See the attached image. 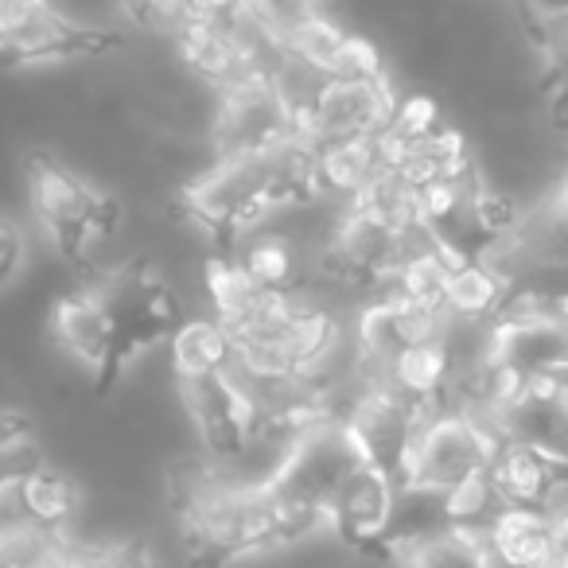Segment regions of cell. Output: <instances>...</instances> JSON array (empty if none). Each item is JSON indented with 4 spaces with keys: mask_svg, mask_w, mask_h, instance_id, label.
<instances>
[{
    "mask_svg": "<svg viewBox=\"0 0 568 568\" xmlns=\"http://www.w3.org/2000/svg\"><path fill=\"white\" fill-rule=\"evenodd\" d=\"M495 452L498 436L483 417L464 409H433L417 433L402 487L448 498L459 526L483 529V521L498 510L487 487Z\"/></svg>",
    "mask_w": 568,
    "mask_h": 568,
    "instance_id": "3",
    "label": "cell"
},
{
    "mask_svg": "<svg viewBox=\"0 0 568 568\" xmlns=\"http://www.w3.org/2000/svg\"><path fill=\"white\" fill-rule=\"evenodd\" d=\"M172 498L183 545L199 568H230L288 545L265 483L199 459L175 475Z\"/></svg>",
    "mask_w": 568,
    "mask_h": 568,
    "instance_id": "2",
    "label": "cell"
},
{
    "mask_svg": "<svg viewBox=\"0 0 568 568\" xmlns=\"http://www.w3.org/2000/svg\"><path fill=\"white\" fill-rule=\"evenodd\" d=\"M495 366L510 389L568 382V312L510 304L495 324Z\"/></svg>",
    "mask_w": 568,
    "mask_h": 568,
    "instance_id": "10",
    "label": "cell"
},
{
    "mask_svg": "<svg viewBox=\"0 0 568 568\" xmlns=\"http://www.w3.org/2000/svg\"><path fill=\"white\" fill-rule=\"evenodd\" d=\"M506 253H518V257H529V253H568V180L545 199V206L534 214V219L518 222V230L510 234Z\"/></svg>",
    "mask_w": 568,
    "mask_h": 568,
    "instance_id": "17",
    "label": "cell"
},
{
    "mask_svg": "<svg viewBox=\"0 0 568 568\" xmlns=\"http://www.w3.org/2000/svg\"><path fill=\"white\" fill-rule=\"evenodd\" d=\"M495 568H557L552 514L495 510L483 526Z\"/></svg>",
    "mask_w": 568,
    "mask_h": 568,
    "instance_id": "14",
    "label": "cell"
},
{
    "mask_svg": "<svg viewBox=\"0 0 568 568\" xmlns=\"http://www.w3.org/2000/svg\"><path fill=\"white\" fill-rule=\"evenodd\" d=\"M110 48H118L110 28L71 17L59 0H0V63H67L94 59Z\"/></svg>",
    "mask_w": 568,
    "mask_h": 568,
    "instance_id": "8",
    "label": "cell"
},
{
    "mask_svg": "<svg viewBox=\"0 0 568 568\" xmlns=\"http://www.w3.org/2000/svg\"><path fill=\"white\" fill-rule=\"evenodd\" d=\"M397 98L389 74H332L301 105V136L312 149L382 141L397 118Z\"/></svg>",
    "mask_w": 568,
    "mask_h": 568,
    "instance_id": "7",
    "label": "cell"
},
{
    "mask_svg": "<svg viewBox=\"0 0 568 568\" xmlns=\"http://www.w3.org/2000/svg\"><path fill=\"white\" fill-rule=\"evenodd\" d=\"M28 268V234L17 219L0 214V293L20 281Z\"/></svg>",
    "mask_w": 568,
    "mask_h": 568,
    "instance_id": "19",
    "label": "cell"
},
{
    "mask_svg": "<svg viewBox=\"0 0 568 568\" xmlns=\"http://www.w3.org/2000/svg\"><path fill=\"white\" fill-rule=\"evenodd\" d=\"M324 17V0H237L234 12L242 32L276 59L288 55Z\"/></svg>",
    "mask_w": 568,
    "mask_h": 568,
    "instance_id": "15",
    "label": "cell"
},
{
    "mask_svg": "<svg viewBox=\"0 0 568 568\" xmlns=\"http://www.w3.org/2000/svg\"><path fill=\"white\" fill-rule=\"evenodd\" d=\"M514 4L521 9L526 24L537 28L541 36L568 28V0H514Z\"/></svg>",
    "mask_w": 568,
    "mask_h": 568,
    "instance_id": "21",
    "label": "cell"
},
{
    "mask_svg": "<svg viewBox=\"0 0 568 568\" xmlns=\"http://www.w3.org/2000/svg\"><path fill=\"white\" fill-rule=\"evenodd\" d=\"M90 296L98 304L105 332V386L110 389L144 351L156 343H172L180 332V301H175L172 284L144 261H129V265L113 268V273L98 276L87 284Z\"/></svg>",
    "mask_w": 568,
    "mask_h": 568,
    "instance_id": "5",
    "label": "cell"
},
{
    "mask_svg": "<svg viewBox=\"0 0 568 568\" xmlns=\"http://www.w3.org/2000/svg\"><path fill=\"white\" fill-rule=\"evenodd\" d=\"M552 545H557V568H568V503L552 510Z\"/></svg>",
    "mask_w": 568,
    "mask_h": 568,
    "instance_id": "22",
    "label": "cell"
},
{
    "mask_svg": "<svg viewBox=\"0 0 568 568\" xmlns=\"http://www.w3.org/2000/svg\"><path fill=\"white\" fill-rule=\"evenodd\" d=\"M487 487L498 510L552 514L568 495V467L552 464V459L537 456L529 448H518V444L498 440Z\"/></svg>",
    "mask_w": 568,
    "mask_h": 568,
    "instance_id": "13",
    "label": "cell"
},
{
    "mask_svg": "<svg viewBox=\"0 0 568 568\" xmlns=\"http://www.w3.org/2000/svg\"><path fill=\"white\" fill-rule=\"evenodd\" d=\"M301 136V118L273 79H253L214 94L211 149L214 160L253 156Z\"/></svg>",
    "mask_w": 568,
    "mask_h": 568,
    "instance_id": "9",
    "label": "cell"
},
{
    "mask_svg": "<svg viewBox=\"0 0 568 568\" xmlns=\"http://www.w3.org/2000/svg\"><path fill=\"white\" fill-rule=\"evenodd\" d=\"M312 199H320L316 152L296 136L281 149L214 160L187 187L183 203L211 237L237 242Z\"/></svg>",
    "mask_w": 568,
    "mask_h": 568,
    "instance_id": "1",
    "label": "cell"
},
{
    "mask_svg": "<svg viewBox=\"0 0 568 568\" xmlns=\"http://www.w3.org/2000/svg\"><path fill=\"white\" fill-rule=\"evenodd\" d=\"M28 206L40 234L67 261H87L121 226L118 199L51 156L28 164Z\"/></svg>",
    "mask_w": 568,
    "mask_h": 568,
    "instance_id": "6",
    "label": "cell"
},
{
    "mask_svg": "<svg viewBox=\"0 0 568 568\" xmlns=\"http://www.w3.org/2000/svg\"><path fill=\"white\" fill-rule=\"evenodd\" d=\"M503 444H518L568 467V382L514 386L490 417Z\"/></svg>",
    "mask_w": 568,
    "mask_h": 568,
    "instance_id": "11",
    "label": "cell"
},
{
    "mask_svg": "<svg viewBox=\"0 0 568 568\" xmlns=\"http://www.w3.org/2000/svg\"><path fill=\"white\" fill-rule=\"evenodd\" d=\"M43 467L40 444H36V433L20 413L0 409V498L17 490L20 483L32 471Z\"/></svg>",
    "mask_w": 568,
    "mask_h": 568,
    "instance_id": "18",
    "label": "cell"
},
{
    "mask_svg": "<svg viewBox=\"0 0 568 568\" xmlns=\"http://www.w3.org/2000/svg\"><path fill=\"white\" fill-rule=\"evenodd\" d=\"M71 568H156V560L136 545H90L74 549Z\"/></svg>",
    "mask_w": 568,
    "mask_h": 568,
    "instance_id": "20",
    "label": "cell"
},
{
    "mask_svg": "<svg viewBox=\"0 0 568 568\" xmlns=\"http://www.w3.org/2000/svg\"><path fill=\"white\" fill-rule=\"evenodd\" d=\"M363 464L371 459L363 456L343 417H320L288 440L281 464L265 479L288 545L327 529L335 498Z\"/></svg>",
    "mask_w": 568,
    "mask_h": 568,
    "instance_id": "4",
    "label": "cell"
},
{
    "mask_svg": "<svg viewBox=\"0 0 568 568\" xmlns=\"http://www.w3.org/2000/svg\"><path fill=\"white\" fill-rule=\"evenodd\" d=\"M394 560L402 568H495L487 537L475 526H448L409 545H397Z\"/></svg>",
    "mask_w": 568,
    "mask_h": 568,
    "instance_id": "16",
    "label": "cell"
},
{
    "mask_svg": "<svg viewBox=\"0 0 568 568\" xmlns=\"http://www.w3.org/2000/svg\"><path fill=\"white\" fill-rule=\"evenodd\" d=\"M397 490H402V483L394 475H386L374 464H363L335 498L332 514H327V529L351 549H386Z\"/></svg>",
    "mask_w": 568,
    "mask_h": 568,
    "instance_id": "12",
    "label": "cell"
}]
</instances>
